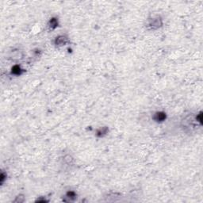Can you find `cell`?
<instances>
[{"label": "cell", "mask_w": 203, "mask_h": 203, "mask_svg": "<svg viewBox=\"0 0 203 203\" xmlns=\"http://www.w3.org/2000/svg\"><path fill=\"white\" fill-rule=\"evenodd\" d=\"M69 42V39L65 35H59L54 40V45L57 47H63Z\"/></svg>", "instance_id": "2"}, {"label": "cell", "mask_w": 203, "mask_h": 203, "mask_svg": "<svg viewBox=\"0 0 203 203\" xmlns=\"http://www.w3.org/2000/svg\"><path fill=\"white\" fill-rule=\"evenodd\" d=\"M108 133V128L107 127H102L96 131V136L98 137H103Z\"/></svg>", "instance_id": "7"}, {"label": "cell", "mask_w": 203, "mask_h": 203, "mask_svg": "<svg viewBox=\"0 0 203 203\" xmlns=\"http://www.w3.org/2000/svg\"><path fill=\"white\" fill-rule=\"evenodd\" d=\"M11 70L12 74L15 75H21L22 74V69L21 68V67L19 65L14 66L12 68Z\"/></svg>", "instance_id": "8"}, {"label": "cell", "mask_w": 203, "mask_h": 203, "mask_svg": "<svg viewBox=\"0 0 203 203\" xmlns=\"http://www.w3.org/2000/svg\"><path fill=\"white\" fill-rule=\"evenodd\" d=\"M77 199V194L74 190H69L66 192L64 195V201L65 202H72Z\"/></svg>", "instance_id": "4"}, {"label": "cell", "mask_w": 203, "mask_h": 203, "mask_svg": "<svg viewBox=\"0 0 203 203\" xmlns=\"http://www.w3.org/2000/svg\"><path fill=\"white\" fill-rule=\"evenodd\" d=\"M163 24V23L162 18H160V16H156V17H152V18L148 20L147 26L150 29L156 30V29H158L160 27H162Z\"/></svg>", "instance_id": "1"}, {"label": "cell", "mask_w": 203, "mask_h": 203, "mask_svg": "<svg viewBox=\"0 0 203 203\" xmlns=\"http://www.w3.org/2000/svg\"><path fill=\"white\" fill-rule=\"evenodd\" d=\"M166 118H167V114L163 111H156L152 116L153 121L157 123H162L166 120Z\"/></svg>", "instance_id": "3"}, {"label": "cell", "mask_w": 203, "mask_h": 203, "mask_svg": "<svg viewBox=\"0 0 203 203\" xmlns=\"http://www.w3.org/2000/svg\"><path fill=\"white\" fill-rule=\"evenodd\" d=\"M59 22L57 18H50L49 22L48 23V27L49 28L50 30H53V29H57L58 27Z\"/></svg>", "instance_id": "5"}, {"label": "cell", "mask_w": 203, "mask_h": 203, "mask_svg": "<svg viewBox=\"0 0 203 203\" xmlns=\"http://www.w3.org/2000/svg\"><path fill=\"white\" fill-rule=\"evenodd\" d=\"M10 57L14 60H18L22 59L23 54L22 51H20V50H14V51L12 52L11 54H10Z\"/></svg>", "instance_id": "6"}]
</instances>
